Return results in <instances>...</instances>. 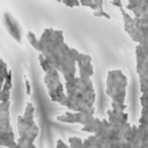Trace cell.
Instances as JSON below:
<instances>
[{"mask_svg": "<svg viewBox=\"0 0 148 148\" xmlns=\"http://www.w3.org/2000/svg\"><path fill=\"white\" fill-rule=\"evenodd\" d=\"M99 124H101V120L98 119V118H95L94 116L86 123V124H83L82 125V131L83 132H90V133H96L97 132V130H98V127H99Z\"/></svg>", "mask_w": 148, "mask_h": 148, "instance_id": "cell-13", "label": "cell"}, {"mask_svg": "<svg viewBox=\"0 0 148 148\" xmlns=\"http://www.w3.org/2000/svg\"><path fill=\"white\" fill-rule=\"evenodd\" d=\"M44 82L46 84V89H47L50 98L53 102H57L60 105L65 106L66 95H65L64 84L61 83L60 77H59V72H57L56 69H52L51 72L45 73Z\"/></svg>", "mask_w": 148, "mask_h": 148, "instance_id": "cell-6", "label": "cell"}, {"mask_svg": "<svg viewBox=\"0 0 148 148\" xmlns=\"http://www.w3.org/2000/svg\"><path fill=\"white\" fill-rule=\"evenodd\" d=\"M146 98H147V92H142L141 94V97H140V102H141V106L142 108H147Z\"/></svg>", "mask_w": 148, "mask_h": 148, "instance_id": "cell-22", "label": "cell"}, {"mask_svg": "<svg viewBox=\"0 0 148 148\" xmlns=\"http://www.w3.org/2000/svg\"><path fill=\"white\" fill-rule=\"evenodd\" d=\"M94 116V112H75V111H67L62 114H59L56 117L58 121L67 123V124H86L91 117Z\"/></svg>", "mask_w": 148, "mask_h": 148, "instance_id": "cell-9", "label": "cell"}, {"mask_svg": "<svg viewBox=\"0 0 148 148\" xmlns=\"http://www.w3.org/2000/svg\"><path fill=\"white\" fill-rule=\"evenodd\" d=\"M25 92H27V95L31 94V87H30V82L28 79H25Z\"/></svg>", "mask_w": 148, "mask_h": 148, "instance_id": "cell-23", "label": "cell"}, {"mask_svg": "<svg viewBox=\"0 0 148 148\" xmlns=\"http://www.w3.org/2000/svg\"><path fill=\"white\" fill-rule=\"evenodd\" d=\"M94 15L95 16H104V17H106V18H111V16L104 10V9H99V10H95L94 12Z\"/></svg>", "mask_w": 148, "mask_h": 148, "instance_id": "cell-21", "label": "cell"}, {"mask_svg": "<svg viewBox=\"0 0 148 148\" xmlns=\"http://www.w3.org/2000/svg\"><path fill=\"white\" fill-rule=\"evenodd\" d=\"M120 13L123 15V21H124V28L125 31L128 34V36L132 38L133 42H135L136 44L143 45L147 47V32L139 30L135 24H134V16L130 15L123 7L119 8Z\"/></svg>", "mask_w": 148, "mask_h": 148, "instance_id": "cell-7", "label": "cell"}, {"mask_svg": "<svg viewBox=\"0 0 148 148\" xmlns=\"http://www.w3.org/2000/svg\"><path fill=\"white\" fill-rule=\"evenodd\" d=\"M38 61H39V65H40L42 69L44 71V73H49V72H51L52 69H54V68H52L51 65L46 61V59L43 57L42 53H39V56H38Z\"/></svg>", "mask_w": 148, "mask_h": 148, "instance_id": "cell-17", "label": "cell"}, {"mask_svg": "<svg viewBox=\"0 0 148 148\" xmlns=\"http://www.w3.org/2000/svg\"><path fill=\"white\" fill-rule=\"evenodd\" d=\"M57 1H58V2H61V0H57Z\"/></svg>", "mask_w": 148, "mask_h": 148, "instance_id": "cell-25", "label": "cell"}, {"mask_svg": "<svg viewBox=\"0 0 148 148\" xmlns=\"http://www.w3.org/2000/svg\"><path fill=\"white\" fill-rule=\"evenodd\" d=\"M127 77L120 69L108 72L106 76V95L116 103H125Z\"/></svg>", "mask_w": 148, "mask_h": 148, "instance_id": "cell-3", "label": "cell"}, {"mask_svg": "<svg viewBox=\"0 0 148 148\" xmlns=\"http://www.w3.org/2000/svg\"><path fill=\"white\" fill-rule=\"evenodd\" d=\"M10 99V91L7 90H0V102H6Z\"/></svg>", "mask_w": 148, "mask_h": 148, "instance_id": "cell-19", "label": "cell"}, {"mask_svg": "<svg viewBox=\"0 0 148 148\" xmlns=\"http://www.w3.org/2000/svg\"><path fill=\"white\" fill-rule=\"evenodd\" d=\"M136 56V72L139 74V80H148L147 76V47L140 44L135 46Z\"/></svg>", "mask_w": 148, "mask_h": 148, "instance_id": "cell-10", "label": "cell"}, {"mask_svg": "<svg viewBox=\"0 0 148 148\" xmlns=\"http://www.w3.org/2000/svg\"><path fill=\"white\" fill-rule=\"evenodd\" d=\"M10 102H0V146L6 148H17L15 134L10 125Z\"/></svg>", "mask_w": 148, "mask_h": 148, "instance_id": "cell-5", "label": "cell"}, {"mask_svg": "<svg viewBox=\"0 0 148 148\" xmlns=\"http://www.w3.org/2000/svg\"><path fill=\"white\" fill-rule=\"evenodd\" d=\"M76 64L79 65V77L81 79H90L94 74L92 59L89 54L79 53Z\"/></svg>", "mask_w": 148, "mask_h": 148, "instance_id": "cell-11", "label": "cell"}, {"mask_svg": "<svg viewBox=\"0 0 148 148\" xmlns=\"http://www.w3.org/2000/svg\"><path fill=\"white\" fill-rule=\"evenodd\" d=\"M38 40L40 46L39 53L43 54L52 68L64 75L65 82L71 81L76 76L75 64L80 52L65 43L61 30L46 28L42 32V36L38 38Z\"/></svg>", "mask_w": 148, "mask_h": 148, "instance_id": "cell-1", "label": "cell"}, {"mask_svg": "<svg viewBox=\"0 0 148 148\" xmlns=\"http://www.w3.org/2000/svg\"><path fill=\"white\" fill-rule=\"evenodd\" d=\"M7 73H8L7 64H6V62L1 59V57H0V90H1V88H2V83H3V80H5L6 75H7Z\"/></svg>", "mask_w": 148, "mask_h": 148, "instance_id": "cell-16", "label": "cell"}, {"mask_svg": "<svg viewBox=\"0 0 148 148\" xmlns=\"http://www.w3.org/2000/svg\"><path fill=\"white\" fill-rule=\"evenodd\" d=\"M16 145H17V148H37L34 142H29L21 138H18V140L16 141Z\"/></svg>", "mask_w": 148, "mask_h": 148, "instance_id": "cell-18", "label": "cell"}, {"mask_svg": "<svg viewBox=\"0 0 148 148\" xmlns=\"http://www.w3.org/2000/svg\"><path fill=\"white\" fill-rule=\"evenodd\" d=\"M13 75H12V71L8 69V73L3 80V83H2V90H7V91H10L12 88H13Z\"/></svg>", "mask_w": 148, "mask_h": 148, "instance_id": "cell-15", "label": "cell"}, {"mask_svg": "<svg viewBox=\"0 0 148 148\" xmlns=\"http://www.w3.org/2000/svg\"><path fill=\"white\" fill-rule=\"evenodd\" d=\"M27 39H28V42L30 43V45H31L36 51L40 52L39 40H38V38L36 37V35H35L32 31H28V32H27Z\"/></svg>", "mask_w": 148, "mask_h": 148, "instance_id": "cell-14", "label": "cell"}, {"mask_svg": "<svg viewBox=\"0 0 148 148\" xmlns=\"http://www.w3.org/2000/svg\"><path fill=\"white\" fill-rule=\"evenodd\" d=\"M66 90L65 106L75 112H94V103L96 99L95 89L90 79L73 77L65 82Z\"/></svg>", "mask_w": 148, "mask_h": 148, "instance_id": "cell-2", "label": "cell"}, {"mask_svg": "<svg viewBox=\"0 0 148 148\" xmlns=\"http://www.w3.org/2000/svg\"><path fill=\"white\" fill-rule=\"evenodd\" d=\"M61 2L65 3L68 7H77V6H80L79 0H61Z\"/></svg>", "mask_w": 148, "mask_h": 148, "instance_id": "cell-20", "label": "cell"}, {"mask_svg": "<svg viewBox=\"0 0 148 148\" xmlns=\"http://www.w3.org/2000/svg\"><path fill=\"white\" fill-rule=\"evenodd\" d=\"M34 114L35 105L31 102H28L24 109V113L22 116H17L18 138L24 139L29 142H35L39 133V128L34 120Z\"/></svg>", "mask_w": 148, "mask_h": 148, "instance_id": "cell-4", "label": "cell"}, {"mask_svg": "<svg viewBox=\"0 0 148 148\" xmlns=\"http://www.w3.org/2000/svg\"><path fill=\"white\" fill-rule=\"evenodd\" d=\"M111 3H112L113 6H116V7H118V8H121V7H123L121 0H111Z\"/></svg>", "mask_w": 148, "mask_h": 148, "instance_id": "cell-24", "label": "cell"}, {"mask_svg": "<svg viewBox=\"0 0 148 148\" xmlns=\"http://www.w3.org/2000/svg\"><path fill=\"white\" fill-rule=\"evenodd\" d=\"M108 121L110 123V125L114 126V127H119L123 126L124 124L127 123L128 119V114L125 111H117V110H112L109 109L108 110Z\"/></svg>", "mask_w": 148, "mask_h": 148, "instance_id": "cell-12", "label": "cell"}, {"mask_svg": "<svg viewBox=\"0 0 148 148\" xmlns=\"http://www.w3.org/2000/svg\"><path fill=\"white\" fill-rule=\"evenodd\" d=\"M1 20H2V24L6 29V31L12 36V38L15 42L21 44L22 37H23V30H22V27H21L18 20L9 10H5L2 13Z\"/></svg>", "mask_w": 148, "mask_h": 148, "instance_id": "cell-8", "label": "cell"}]
</instances>
